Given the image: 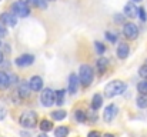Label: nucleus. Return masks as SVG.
<instances>
[{"label": "nucleus", "mask_w": 147, "mask_h": 137, "mask_svg": "<svg viewBox=\"0 0 147 137\" xmlns=\"http://www.w3.org/2000/svg\"><path fill=\"white\" fill-rule=\"evenodd\" d=\"M11 83V76L6 72H0V89H7Z\"/></svg>", "instance_id": "nucleus-13"}, {"label": "nucleus", "mask_w": 147, "mask_h": 137, "mask_svg": "<svg viewBox=\"0 0 147 137\" xmlns=\"http://www.w3.org/2000/svg\"><path fill=\"white\" fill-rule=\"evenodd\" d=\"M11 11L17 16V17H27L30 14V7L26 1L23 0H17L11 4Z\"/></svg>", "instance_id": "nucleus-4"}, {"label": "nucleus", "mask_w": 147, "mask_h": 137, "mask_svg": "<svg viewBox=\"0 0 147 137\" xmlns=\"http://www.w3.org/2000/svg\"><path fill=\"white\" fill-rule=\"evenodd\" d=\"M137 90L140 94H147V80H143L137 84Z\"/></svg>", "instance_id": "nucleus-25"}, {"label": "nucleus", "mask_w": 147, "mask_h": 137, "mask_svg": "<svg viewBox=\"0 0 147 137\" xmlns=\"http://www.w3.org/2000/svg\"><path fill=\"white\" fill-rule=\"evenodd\" d=\"M139 74L142 76V77H144V79H147V60L144 61V64L140 67V70H139Z\"/></svg>", "instance_id": "nucleus-28"}, {"label": "nucleus", "mask_w": 147, "mask_h": 137, "mask_svg": "<svg viewBox=\"0 0 147 137\" xmlns=\"http://www.w3.org/2000/svg\"><path fill=\"white\" fill-rule=\"evenodd\" d=\"M129 53H130V47L127 43H120L117 46V56L120 59H126L129 56Z\"/></svg>", "instance_id": "nucleus-14"}, {"label": "nucleus", "mask_w": 147, "mask_h": 137, "mask_svg": "<svg viewBox=\"0 0 147 137\" xmlns=\"http://www.w3.org/2000/svg\"><path fill=\"white\" fill-rule=\"evenodd\" d=\"M117 113H119L117 106H116V104H109V106L104 109V113H103V119H104V121H106V123L113 121L114 117L117 116Z\"/></svg>", "instance_id": "nucleus-8"}, {"label": "nucleus", "mask_w": 147, "mask_h": 137, "mask_svg": "<svg viewBox=\"0 0 147 137\" xmlns=\"http://www.w3.org/2000/svg\"><path fill=\"white\" fill-rule=\"evenodd\" d=\"M104 36H106V39H107L110 43H116V42H117V34H114V33H111V32H107Z\"/></svg>", "instance_id": "nucleus-26"}, {"label": "nucleus", "mask_w": 147, "mask_h": 137, "mask_svg": "<svg viewBox=\"0 0 147 137\" xmlns=\"http://www.w3.org/2000/svg\"><path fill=\"white\" fill-rule=\"evenodd\" d=\"M124 16L130 17V19H134L136 16H139V9L134 6V1H130L124 6Z\"/></svg>", "instance_id": "nucleus-11"}, {"label": "nucleus", "mask_w": 147, "mask_h": 137, "mask_svg": "<svg viewBox=\"0 0 147 137\" xmlns=\"http://www.w3.org/2000/svg\"><path fill=\"white\" fill-rule=\"evenodd\" d=\"M3 57H4V56H3V53H1V51H0V63H1V61H3Z\"/></svg>", "instance_id": "nucleus-36"}, {"label": "nucleus", "mask_w": 147, "mask_h": 137, "mask_svg": "<svg viewBox=\"0 0 147 137\" xmlns=\"http://www.w3.org/2000/svg\"><path fill=\"white\" fill-rule=\"evenodd\" d=\"M103 137H116V136H113V134H110V133H106Z\"/></svg>", "instance_id": "nucleus-35"}, {"label": "nucleus", "mask_w": 147, "mask_h": 137, "mask_svg": "<svg viewBox=\"0 0 147 137\" xmlns=\"http://www.w3.org/2000/svg\"><path fill=\"white\" fill-rule=\"evenodd\" d=\"M40 130L42 132H45V133H47V132H50V130H53V123L51 121H49L47 119H45V120H42L40 121Z\"/></svg>", "instance_id": "nucleus-19"}, {"label": "nucleus", "mask_w": 147, "mask_h": 137, "mask_svg": "<svg viewBox=\"0 0 147 137\" xmlns=\"http://www.w3.org/2000/svg\"><path fill=\"white\" fill-rule=\"evenodd\" d=\"M6 109L3 107V106H0V120H4V117H6Z\"/></svg>", "instance_id": "nucleus-31"}, {"label": "nucleus", "mask_w": 147, "mask_h": 137, "mask_svg": "<svg viewBox=\"0 0 147 137\" xmlns=\"http://www.w3.org/2000/svg\"><path fill=\"white\" fill-rule=\"evenodd\" d=\"M64 94H66V90H57L56 91V104H57V106L64 104Z\"/></svg>", "instance_id": "nucleus-23"}, {"label": "nucleus", "mask_w": 147, "mask_h": 137, "mask_svg": "<svg viewBox=\"0 0 147 137\" xmlns=\"http://www.w3.org/2000/svg\"><path fill=\"white\" fill-rule=\"evenodd\" d=\"M66 116H67V113H66L64 110H54V111L51 113V119H53V120H64Z\"/></svg>", "instance_id": "nucleus-20"}, {"label": "nucleus", "mask_w": 147, "mask_h": 137, "mask_svg": "<svg viewBox=\"0 0 147 137\" xmlns=\"http://www.w3.org/2000/svg\"><path fill=\"white\" fill-rule=\"evenodd\" d=\"M19 123L24 129H33V127L37 126V114L34 111H32V110H27V111L20 114Z\"/></svg>", "instance_id": "nucleus-3"}, {"label": "nucleus", "mask_w": 147, "mask_h": 137, "mask_svg": "<svg viewBox=\"0 0 147 137\" xmlns=\"http://www.w3.org/2000/svg\"><path fill=\"white\" fill-rule=\"evenodd\" d=\"M139 17H140L142 22H146L147 20V13H146V9L144 7H140L139 9Z\"/></svg>", "instance_id": "nucleus-29"}, {"label": "nucleus", "mask_w": 147, "mask_h": 137, "mask_svg": "<svg viewBox=\"0 0 147 137\" xmlns=\"http://www.w3.org/2000/svg\"><path fill=\"white\" fill-rule=\"evenodd\" d=\"M93 76H94L93 69L89 64H82L80 66V69H79V79H80V84L82 86H84V87L90 86L92 82H93Z\"/></svg>", "instance_id": "nucleus-2"}, {"label": "nucleus", "mask_w": 147, "mask_h": 137, "mask_svg": "<svg viewBox=\"0 0 147 137\" xmlns=\"http://www.w3.org/2000/svg\"><path fill=\"white\" fill-rule=\"evenodd\" d=\"M126 89H127V84L124 82H121V80H113L109 84H106V87H104V96L107 99H113L116 96L123 94L126 91Z\"/></svg>", "instance_id": "nucleus-1"}, {"label": "nucleus", "mask_w": 147, "mask_h": 137, "mask_svg": "<svg viewBox=\"0 0 147 137\" xmlns=\"http://www.w3.org/2000/svg\"><path fill=\"white\" fill-rule=\"evenodd\" d=\"M87 137H101V134H100L98 132H96V130H94V132H90V133L87 134Z\"/></svg>", "instance_id": "nucleus-32"}, {"label": "nucleus", "mask_w": 147, "mask_h": 137, "mask_svg": "<svg viewBox=\"0 0 147 137\" xmlns=\"http://www.w3.org/2000/svg\"><path fill=\"white\" fill-rule=\"evenodd\" d=\"M26 1L29 6H34L39 9H46L47 7V0H23Z\"/></svg>", "instance_id": "nucleus-15"}, {"label": "nucleus", "mask_w": 147, "mask_h": 137, "mask_svg": "<svg viewBox=\"0 0 147 137\" xmlns=\"http://www.w3.org/2000/svg\"><path fill=\"white\" fill-rule=\"evenodd\" d=\"M123 34L126 36V39L129 40H134L139 36V27L134 23H126L123 26Z\"/></svg>", "instance_id": "nucleus-6"}, {"label": "nucleus", "mask_w": 147, "mask_h": 137, "mask_svg": "<svg viewBox=\"0 0 147 137\" xmlns=\"http://www.w3.org/2000/svg\"><path fill=\"white\" fill-rule=\"evenodd\" d=\"M29 84H30L32 91H40L43 89V79H42L40 76H33V77L30 79Z\"/></svg>", "instance_id": "nucleus-12"}, {"label": "nucleus", "mask_w": 147, "mask_h": 137, "mask_svg": "<svg viewBox=\"0 0 147 137\" xmlns=\"http://www.w3.org/2000/svg\"><path fill=\"white\" fill-rule=\"evenodd\" d=\"M94 47H96V51H97L98 54H103V53L106 51V46L103 45V43H100V42H96V43H94Z\"/></svg>", "instance_id": "nucleus-27"}, {"label": "nucleus", "mask_w": 147, "mask_h": 137, "mask_svg": "<svg viewBox=\"0 0 147 137\" xmlns=\"http://www.w3.org/2000/svg\"><path fill=\"white\" fill-rule=\"evenodd\" d=\"M0 46H1V42H0Z\"/></svg>", "instance_id": "nucleus-40"}, {"label": "nucleus", "mask_w": 147, "mask_h": 137, "mask_svg": "<svg viewBox=\"0 0 147 137\" xmlns=\"http://www.w3.org/2000/svg\"><path fill=\"white\" fill-rule=\"evenodd\" d=\"M96 64H97L98 73H104L106 72V67H107V59L106 57H100Z\"/></svg>", "instance_id": "nucleus-22"}, {"label": "nucleus", "mask_w": 147, "mask_h": 137, "mask_svg": "<svg viewBox=\"0 0 147 137\" xmlns=\"http://www.w3.org/2000/svg\"><path fill=\"white\" fill-rule=\"evenodd\" d=\"M114 20H116V22L123 23V16H121V14H117V16H114Z\"/></svg>", "instance_id": "nucleus-33"}, {"label": "nucleus", "mask_w": 147, "mask_h": 137, "mask_svg": "<svg viewBox=\"0 0 147 137\" xmlns=\"http://www.w3.org/2000/svg\"><path fill=\"white\" fill-rule=\"evenodd\" d=\"M7 34H9V33H7V26L0 22V39H1V37H6Z\"/></svg>", "instance_id": "nucleus-30"}, {"label": "nucleus", "mask_w": 147, "mask_h": 137, "mask_svg": "<svg viewBox=\"0 0 147 137\" xmlns=\"http://www.w3.org/2000/svg\"><path fill=\"white\" fill-rule=\"evenodd\" d=\"M40 101L45 107H50L53 104H56V91L51 89H43L42 94H40Z\"/></svg>", "instance_id": "nucleus-5"}, {"label": "nucleus", "mask_w": 147, "mask_h": 137, "mask_svg": "<svg viewBox=\"0 0 147 137\" xmlns=\"http://www.w3.org/2000/svg\"><path fill=\"white\" fill-rule=\"evenodd\" d=\"M69 127L66 126H60L57 129H54V137H67L69 136Z\"/></svg>", "instance_id": "nucleus-18"}, {"label": "nucleus", "mask_w": 147, "mask_h": 137, "mask_svg": "<svg viewBox=\"0 0 147 137\" xmlns=\"http://www.w3.org/2000/svg\"><path fill=\"white\" fill-rule=\"evenodd\" d=\"M137 106H139L140 109H144V107H147V97H146V94H139V97H137Z\"/></svg>", "instance_id": "nucleus-24"}, {"label": "nucleus", "mask_w": 147, "mask_h": 137, "mask_svg": "<svg viewBox=\"0 0 147 137\" xmlns=\"http://www.w3.org/2000/svg\"><path fill=\"white\" fill-rule=\"evenodd\" d=\"M20 136L22 137H30V133H27V132H20Z\"/></svg>", "instance_id": "nucleus-34"}, {"label": "nucleus", "mask_w": 147, "mask_h": 137, "mask_svg": "<svg viewBox=\"0 0 147 137\" xmlns=\"http://www.w3.org/2000/svg\"><path fill=\"white\" fill-rule=\"evenodd\" d=\"M133 1H134V3H140L142 0H133Z\"/></svg>", "instance_id": "nucleus-38"}, {"label": "nucleus", "mask_w": 147, "mask_h": 137, "mask_svg": "<svg viewBox=\"0 0 147 137\" xmlns=\"http://www.w3.org/2000/svg\"><path fill=\"white\" fill-rule=\"evenodd\" d=\"M0 22L3 24H6L7 27H14L17 24V16L14 13H10V11H4L0 14Z\"/></svg>", "instance_id": "nucleus-7"}, {"label": "nucleus", "mask_w": 147, "mask_h": 137, "mask_svg": "<svg viewBox=\"0 0 147 137\" xmlns=\"http://www.w3.org/2000/svg\"><path fill=\"white\" fill-rule=\"evenodd\" d=\"M47 1H54V0H47Z\"/></svg>", "instance_id": "nucleus-39"}, {"label": "nucleus", "mask_w": 147, "mask_h": 137, "mask_svg": "<svg viewBox=\"0 0 147 137\" xmlns=\"http://www.w3.org/2000/svg\"><path fill=\"white\" fill-rule=\"evenodd\" d=\"M101 104H103V97L100 94H94L93 99H92V109L96 111V110H98L101 107Z\"/></svg>", "instance_id": "nucleus-17"}, {"label": "nucleus", "mask_w": 147, "mask_h": 137, "mask_svg": "<svg viewBox=\"0 0 147 137\" xmlns=\"http://www.w3.org/2000/svg\"><path fill=\"white\" fill-rule=\"evenodd\" d=\"M37 137H47V136H46V134H45V132H43L42 134H39V136H37Z\"/></svg>", "instance_id": "nucleus-37"}, {"label": "nucleus", "mask_w": 147, "mask_h": 137, "mask_svg": "<svg viewBox=\"0 0 147 137\" xmlns=\"http://www.w3.org/2000/svg\"><path fill=\"white\" fill-rule=\"evenodd\" d=\"M79 83H80V79L77 74H70L69 76V93L70 94H76L77 89H79Z\"/></svg>", "instance_id": "nucleus-10"}, {"label": "nucleus", "mask_w": 147, "mask_h": 137, "mask_svg": "<svg viewBox=\"0 0 147 137\" xmlns=\"http://www.w3.org/2000/svg\"><path fill=\"white\" fill-rule=\"evenodd\" d=\"M0 1H1V0H0Z\"/></svg>", "instance_id": "nucleus-41"}, {"label": "nucleus", "mask_w": 147, "mask_h": 137, "mask_svg": "<svg viewBox=\"0 0 147 137\" xmlns=\"http://www.w3.org/2000/svg\"><path fill=\"white\" fill-rule=\"evenodd\" d=\"M30 84H26V83H22L20 84V87H19V94H20V97L22 99H26V97H29L30 96Z\"/></svg>", "instance_id": "nucleus-16"}, {"label": "nucleus", "mask_w": 147, "mask_h": 137, "mask_svg": "<svg viewBox=\"0 0 147 137\" xmlns=\"http://www.w3.org/2000/svg\"><path fill=\"white\" fill-rule=\"evenodd\" d=\"M34 63V56L33 54H22L16 59V64L19 67H27V66H32Z\"/></svg>", "instance_id": "nucleus-9"}, {"label": "nucleus", "mask_w": 147, "mask_h": 137, "mask_svg": "<svg viewBox=\"0 0 147 137\" xmlns=\"http://www.w3.org/2000/svg\"><path fill=\"white\" fill-rule=\"evenodd\" d=\"M74 119H76L79 123H84L86 119H87V114H86V111H83V110H76V111H74Z\"/></svg>", "instance_id": "nucleus-21"}]
</instances>
